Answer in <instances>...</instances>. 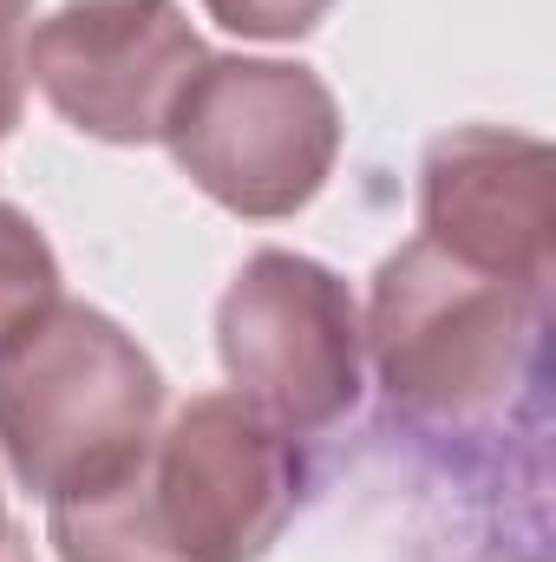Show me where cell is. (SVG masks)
<instances>
[{
  "mask_svg": "<svg viewBox=\"0 0 556 562\" xmlns=\"http://www.w3.org/2000/svg\"><path fill=\"white\" fill-rule=\"evenodd\" d=\"M26 99V0H0V138L20 125Z\"/></svg>",
  "mask_w": 556,
  "mask_h": 562,
  "instance_id": "30bf717a",
  "label": "cell"
},
{
  "mask_svg": "<svg viewBox=\"0 0 556 562\" xmlns=\"http://www.w3.org/2000/svg\"><path fill=\"white\" fill-rule=\"evenodd\" d=\"M551 294L491 281L425 236L380 262L360 347L374 353L387 413L419 438H485L544 425Z\"/></svg>",
  "mask_w": 556,
  "mask_h": 562,
  "instance_id": "7a4b0ae2",
  "label": "cell"
},
{
  "mask_svg": "<svg viewBox=\"0 0 556 562\" xmlns=\"http://www.w3.org/2000/svg\"><path fill=\"white\" fill-rule=\"evenodd\" d=\"M0 530H7V517H0Z\"/></svg>",
  "mask_w": 556,
  "mask_h": 562,
  "instance_id": "7c38bea8",
  "label": "cell"
},
{
  "mask_svg": "<svg viewBox=\"0 0 556 562\" xmlns=\"http://www.w3.org/2000/svg\"><path fill=\"white\" fill-rule=\"evenodd\" d=\"M164 413V373L138 340L79 301H59L0 353V458L59 504H92L144 464Z\"/></svg>",
  "mask_w": 556,
  "mask_h": 562,
  "instance_id": "3957f363",
  "label": "cell"
},
{
  "mask_svg": "<svg viewBox=\"0 0 556 562\" xmlns=\"http://www.w3.org/2000/svg\"><path fill=\"white\" fill-rule=\"evenodd\" d=\"M308 464L243 393H203L92 504L46 510L59 562H263L294 524Z\"/></svg>",
  "mask_w": 556,
  "mask_h": 562,
  "instance_id": "6da1fadb",
  "label": "cell"
},
{
  "mask_svg": "<svg viewBox=\"0 0 556 562\" xmlns=\"http://www.w3.org/2000/svg\"><path fill=\"white\" fill-rule=\"evenodd\" d=\"M53 307H59V262L46 236L33 229V216L0 203V353L20 347Z\"/></svg>",
  "mask_w": 556,
  "mask_h": 562,
  "instance_id": "ba28073f",
  "label": "cell"
},
{
  "mask_svg": "<svg viewBox=\"0 0 556 562\" xmlns=\"http://www.w3.org/2000/svg\"><path fill=\"white\" fill-rule=\"evenodd\" d=\"M216 26L243 33V40H301L327 20L334 0H203Z\"/></svg>",
  "mask_w": 556,
  "mask_h": 562,
  "instance_id": "9c48e42d",
  "label": "cell"
},
{
  "mask_svg": "<svg viewBox=\"0 0 556 562\" xmlns=\"http://www.w3.org/2000/svg\"><path fill=\"white\" fill-rule=\"evenodd\" d=\"M164 144L210 203L276 223L327 183L341 157V105L308 66L203 59L164 119Z\"/></svg>",
  "mask_w": 556,
  "mask_h": 562,
  "instance_id": "277c9868",
  "label": "cell"
},
{
  "mask_svg": "<svg viewBox=\"0 0 556 562\" xmlns=\"http://www.w3.org/2000/svg\"><path fill=\"white\" fill-rule=\"evenodd\" d=\"M0 562H26V550H20V537H13V530H0Z\"/></svg>",
  "mask_w": 556,
  "mask_h": 562,
  "instance_id": "8fae6325",
  "label": "cell"
},
{
  "mask_svg": "<svg viewBox=\"0 0 556 562\" xmlns=\"http://www.w3.org/2000/svg\"><path fill=\"white\" fill-rule=\"evenodd\" d=\"M216 353L236 393L308 438L354 413L360 400V307L347 281L294 249H256L216 307Z\"/></svg>",
  "mask_w": 556,
  "mask_h": 562,
  "instance_id": "5b68a950",
  "label": "cell"
},
{
  "mask_svg": "<svg viewBox=\"0 0 556 562\" xmlns=\"http://www.w3.org/2000/svg\"><path fill=\"white\" fill-rule=\"evenodd\" d=\"M203 59L177 0H66L26 33V79L73 132L105 144L164 138Z\"/></svg>",
  "mask_w": 556,
  "mask_h": 562,
  "instance_id": "8992f818",
  "label": "cell"
},
{
  "mask_svg": "<svg viewBox=\"0 0 556 562\" xmlns=\"http://www.w3.org/2000/svg\"><path fill=\"white\" fill-rule=\"evenodd\" d=\"M425 243L491 281L551 294L556 276V157L544 138L458 125L419 164Z\"/></svg>",
  "mask_w": 556,
  "mask_h": 562,
  "instance_id": "52a82bcc",
  "label": "cell"
}]
</instances>
